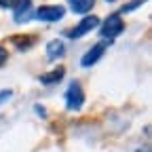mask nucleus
Returning <instances> with one entry per match:
<instances>
[{"label": "nucleus", "instance_id": "nucleus-9", "mask_svg": "<svg viewBox=\"0 0 152 152\" xmlns=\"http://www.w3.org/2000/svg\"><path fill=\"white\" fill-rule=\"evenodd\" d=\"M64 74H66V68L59 66V68L51 70L49 74H42V76H40V83H42V85H55V83H59V80L64 78Z\"/></svg>", "mask_w": 152, "mask_h": 152}, {"label": "nucleus", "instance_id": "nucleus-15", "mask_svg": "<svg viewBox=\"0 0 152 152\" xmlns=\"http://www.w3.org/2000/svg\"><path fill=\"white\" fill-rule=\"evenodd\" d=\"M36 112L40 114V116H47V112H45V108H42V106H36Z\"/></svg>", "mask_w": 152, "mask_h": 152}, {"label": "nucleus", "instance_id": "nucleus-6", "mask_svg": "<svg viewBox=\"0 0 152 152\" xmlns=\"http://www.w3.org/2000/svg\"><path fill=\"white\" fill-rule=\"evenodd\" d=\"M97 26H99V17H97V15H87V17H85L83 21L74 28V30H70V32H68V36H70V38H80V36H85V34L93 32Z\"/></svg>", "mask_w": 152, "mask_h": 152}, {"label": "nucleus", "instance_id": "nucleus-17", "mask_svg": "<svg viewBox=\"0 0 152 152\" xmlns=\"http://www.w3.org/2000/svg\"><path fill=\"white\" fill-rule=\"evenodd\" d=\"M108 2H114V0H108Z\"/></svg>", "mask_w": 152, "mask_h": 152}, {"label": "nucleus", "instance_id": "nucleus-8", "mask_svg": "<svg viewBox=\"0 0 152 152\" xmlns=\"http://www.w3.org/2000/svg\"><path fill=\"white\" fill-rule=\"evenodd\" d=\"M70 2V11L72 13H78V15H85L93 9L95 0H68Z\"/></svg>", "mask_w": 152, "mask_h": 152}, {"label": "nucleus", "instance_id": "nucleus-2", "mask_svg": "<svg viewBox=\"0 0 152 152\" xmlns=\"http://www.w3.org/2000/svg\"><path fill=\"white\" fill-rule=\"evenodd\" d=\"M125 30V21H123V17L118 13H112L110 17H106V21L104 26L99 28V34L104 38H108V40H112V38H116L118 34H123Z\"/></svg>", "mask_w": 152, "mask_h": 152}, {"label": "nucleus", "instance_id": "nucleus-14", "mask_svg": "<svg viewBox=\"0 0 152 152\" xmlns=\"http://www.w3.org/2000/svg\"><path fill=\"white\" fill-rule=\"evenodd\" d=\"M15 0H0V9H13Z\"/></svg>", "mask_w": 152, "mask_h": 152}, {"label": "nucleus", "instance_id": "nucleus-10", "mask_svg": "<svg viewBox=\"0 0 152 152\" xmlns=\"http://www.w3.org/2000/svg\"><path fill=\"white\" fill-rule=\"evenodd\" d=\"M13 40H15V47L17 49H30L32 45H34V36H15L13 38Z\"/></svg>", "mask_w": 152, "mask_h": 152}, {"label": "nucleus", "instance_id": "nucleus-3", "mask_svg": "<svg viewBox=\"0 0 152 152\" xmlns=\"http://www.w3.org/2000/svg\"><path fill=\"white\" fill-rule=\"evenodd\" d=\"M64 15H66V7L61 4H45L34 11V17L40 21H59V19H64Z\"/></svg>", "mask_w": 152, "mask_h": 152}, {"label": "nucleus", "instance_id": "nucleus-1", "mask_svg": "<svg viewBox=\"0 0 152 152\" xmlns=\"http://www.w3.org/2000/svg\"><path fill=\"white\" fill-rule=\"evenodd\" d=\"M85 106V93H83V87L78 80H72L66 89V108L76 112Z\"/></svg>", "mask_w": 152, "mask_h": 152}, {"label": "nucleus", "instance_id": "nucleus-13", "mask_svg": "<svg viewBox=\"0 0 152 152\" xmlns=\"http://www.w3.org/2000/svg\"><path fill=\"white\" fill-rule=\"evenodd\" d=\"M11 97H13V91H9V89H7V91H0V104L9 102Z\"/></svg>", "mask_w": 152, "mask_h": 152}, {"label": "nucleus", "instance_id": "nucleus-4", "mask_svg": "<svg viewBox=\"0 0 152 152\" xmlns=\"http://www.w3.org/2000/svg\"><path fill=\"white\" fill-rule=\"evenodd\" d=\"M34 17V11H32V0H15L13 4V19L17 23H26Z\"/></svg>", "mask_w": 152, "mask_h": 152}, {"label": "nucleus", "instance_id": "nucleus-5", "mask_svg": "<svg viewBox=\"0 0 152 152\" xmlns=\"http://www.w3.org/2000/svg\"><path fill=\"white\" fill-rule=\"evenodd\" d=\"M108 45H110V42H97V45H93V47L83 55L80 66H83V68H91V66H95V64H97L102 57H104V53H106Z\"/></svg>", "mask_w": 152, "mask_h": 152}, {"label": "nucleus", "instance_id": "nucleus-11", "mask_svg": "<svg viewBox=\"0 0 152 152\" xmlns=\"http://www.w3.org/2000/svg\"><path fill=\"white\" fill-rule=\"evenodd\" d=\"M146 2V0H133V2H125L123 4V9L118 11V15H123V13H131V11H135L137 7H142Z\"/></svg>", "mask_w": 152, "mask_h": 152}, {"label": "nucleus", "instance_id": "nucleus-16", "mask_svg": "<svg viewBox=\"0 0 152 152\" xmlns=\"http://www.w3.org/2000/svg\"><path fill=\"white\" fill-rule=\"evenodd\" d=\"M135 152H150V148H148V146H144V148H137Z\"/></svg>", "mask_w": 152, "mask_h": 152}, {"label": "nucleus", "instance_id": "nucleus-7", "mask_svg": "<svg viewBox=\"0 0 152 152\" xmlns=\"http://www.w3.org/2000/svg\"><path fill=\"white\" fill-rule=\"evenodd\" d=\"M64 53H66V45H64V40H51V42H47V57L49 59H59V57H64Z\"/></svg>", "mask_w": 152, "mask_h": 152}, {"label": "nucleus", "instance_id": "nucleus-12", "mask_svg": "<svg viewBox=\"0 0 152 152\" xmlns=\"http://www.w3.org/2000/svg\"><path fill=\"white\" fill-rule=\"evenodd\" d=\"M7 61H9V51L4 47H0V66H4Z\"/></svg>", "mask_w": 152, "mask_h": 152}]
</instances>
